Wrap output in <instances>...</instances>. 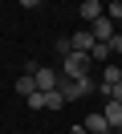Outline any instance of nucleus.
I'll return each mask as SVG.
<instances>
[{"label":"nucleus","mask_w":122,"mask_h":134,"mask_svg":"<svg viewBox=\"0 0 122 134\" xmlns=\"http://www.w3.org/2000/svg\"><path fill=\"white\" fill-rule=\"evenodd\" d=\"M61 98L65 102H77V98H89V93H98V81H89V77H77V81H69V77H61Z\"/></svg>","instance_id":"1"},{"label":"nucleus","mask_w":122,"mask_h":134,"mask_svg":"<svg viewBox=\"0 0 122 134\" xmlns=\"http://www.w3.org/2000/svg\"><path fill=\"white\" fill-rule=\"evenodd\" d=\"M89 53H69V57H61V77H69V81H77V77H89Z\"/></svg>","instance_id":"2"},{"label":"nucleus","mask_w":122,"mask_h":134,"mask_svg":"<svg viewBox=\"0 0 122 134\" xmlns=\"http://www.w3.org/2000/svg\"><path fill=\"white\" fill-rule=\"evenodd\" d=\"M24 69L37 77V90H41V93H53L57 85H61V69H45V65H37V61H33V65H24Z\"/></svg>","instance_id":"3"},{"label":"nucleus","mask_w":122,"mask_h":134,"mask_svg":"<svg viewBox=\"0 0 122 134\" xmlns=\"http://www.w3.org/2000/svg\"><path fill=\"white\" fill-rule=\"evenodd\" d=\"M89 37H94V41H106V45H110L114 37H118V25H114L110 16H98L94 25H89Z\"/></svg>","instance_id":"4"},{"label":"nucleus","mask_w":122,"mask_h":134,"mask_svg":"<svg viewBox=\"0 0 122 134\" xmlns=\"http://www.w3.org/2000/svg\"><path fill=\"white\" fill-rule=\"evenodd\" d=\"M77 12H81V20L94 25L98 16H106V0H86V4H77Z\"/></svg>","instance_id":"5"},{"label":"nucleus","mask_w":122,"mask_h":134,"mask_svg":"<svg viewBox=\"0 0 122 134\" xmlns=\"http://www.w3.org/2000/svg\"><path fill=\"white\" fill-rule=\"evenodd\" d=\"M102 114H106V122H110V130H122V102H106Z\"/></svg>","instance_id":"6"},{"label":"nucleus","mask_w":122,"mask_h":134,"mask_svg":"<svg viewBox=\"0 0 122 134\" xmlns=\"http://www.w3.org/2000/svg\"><path fill=\"white\" fill-rule=\"evenodd\" d=\"M86 130H89V134H110V122H106L102 110H94V114L86 118Z\"/></svg>","instance_id":"7"},{"label":"nucleus","mask_w":122,"mask_h":134,"mask_svg":"<svg viewBox=\"0 0 122 134\" xmlns=\"http://www.w3.org/2000/svg\"><path fill=\"white\" fill-rule=\"evenodd\" d=\"M69 41H73V53H94V45H98L94 37H89V29H86V33H73Z\"/></svg>","instance_id":"8"},{"label":"nucleus","mask_w":122,"mask_h":134,"mask_svg":"<svg viewBox=\"0 0 122 134\" xmlns=\"http://www.w3.org/2000/svg\"><path fill=\"white\" fill-rule=\"evenodd\" d=\"M16 93H20V98H29V93H37V77H33L29 69H24V73L16 77Z\"/></svg>","instance_id":"9"},{"label":"nucleus","mask_w":122,"mask_h":134,"mask_svg":"<svg viewBox=\"0 0 122 134\" xmlns=\"http://www.w3.org/2000/svg\"><path fill=\"white\" fill-rule=\"evenodd\" d=\"M118 81H122V65H114V61L102 65V85H118Z\"/></svg>","instance_id":"10"},{"label":"nucleus","mask_w":122,"mask_h":134,"mask_svg":"<svg viewBox=\"0 0 122 134\" xmlns=\"http://www.w3.org/2000/svg\"><path fill=\"white\" fill-rule=\"evenodd\" d=\"M89 57H94V61H106V65H110V57H114V49H110V45H106V41H98Z\"/></svg>","instance_id":"11"},{"label":"nucleus","mask_w":122,"mask_h":134,"mask_svg":"<svg viewBox=\"0 0 122 134\" xmlns=\"http://www.w3.org/2000/svg\"><path fill=\"white\" fill-rule=\"evenodd\" d=\"M53 49H57V57H69V53H73V41H69V37H57Z\"/></svg>","instance_id":"12"},{"label":"nucleus","mask_w":122,"mask_h":134,"mask_svg":"<svg viewBox=\"0 0 122 134\" xmlns=\"http://www.w3.org/2000/svg\"><path fill=\"white\" fill-rule=\"evenodd\" d=\"M24 106H29V110H45V93H29V98H24Z\"/></svg>","instance_id":"13"},{"label":"nucleus","mask_w":122,"mask_h":134,"mask_svg":"<svg viewBox=\"0 0 122 134\" xmlns=\"http://www.w3.org/2000/svg\"><path fill=\"white\" fill-rule=\"evenodd\" d=\"M110 49H114V53H122V29H118V37L110 41Z\"/></svg>","instance_id":"14"},{"label":"nucleus","mask_w":122,"mask_h":134,"mask_svg":"<svg viewBox=\"0 0 122 134\" xmlns=\"http://www.w3.org/2000/svg\"><path fill=\"white\" fill-rule=\"evenodd\" d=\"M20 4H24V8H41V0H20Z\"/></svg>","instance_id":"15"},{"label":"nucleus","mask_w":122,"mask_h":134,"mask_svg":"<svg viewBox=\"0 0 122 134\" xmlns=\"http://www.w3.org/2000/svg\"><path fill=\"white\" fill-rule=\"evenodd\" d=\"M73 134H89V130H86V126H73Z\"/></svg>","instance_id":"16"},{"label":"nucleus","mask_w":122,"mask_h":134,"mask_svg":"<svg viewBox=\"0 0 122 134\" xmlns=\"http://www.w3.org/2000/svg\"><path fill=\"white\" fill-rule=\"evenodd\" d=\"M106 4H110V0H106Z\"/></svg>","instance_id":"17"}]
</instances>
